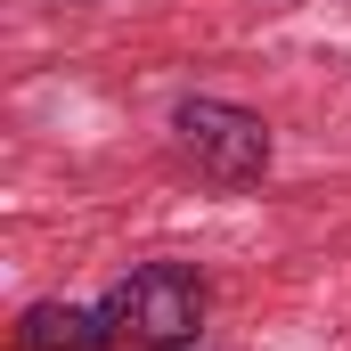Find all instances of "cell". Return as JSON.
<instances>
[{"instance_id":"1","label":"cell","mask_w":351,"mask_h":351,"mask_svg":"<svg viewBox=\"0 0 351 351\" xmlns=\"http://www.w3.org/2000/svg\"><path fill=\"white\" fill-rule=\"evenodd\" d=\"M98 311H106L114 351H172V343H196L204 335L213 286H204V269H188V262H139L131 278L106 286Z\"/></svg>"},{"instance_id":"3","label":"cell","mask_w":351,"mask_h":351,"mask_svg":"<svg viewBox=\"0 0 351 351\" xmlns=\"http://www.w3.org/2000/svg\"><path fill=\"white\" fill-rule=\"evenodd\" d=\"M106 311H82V302H33L16 319V351H106Z\"/></svg>"},{"instance_id":"2","label":"cell","mask_w":351,"mask_h":351,"mask_svg":"<svg viewBox=\"0 0 351 351\" xmlns=\"http://www.w3.org/2000/svg\"><path fill=\"white\" fill-rule=\"evenodd\" d=\"M172 139H180V156L196 164V180H213V188H254L269 172V156H278L269 123L254 106H237V98H180Z\"/></svg>"},{"instance_id":"4","label":"cell","mask_w":351,"mask_h":351,"mask_svg":"<svg viewBox=\"0 0 351 351\" xmlns=\"http://www.w3.org/2000/svg\"><path fill=\"white\" fill-rule=\"evenodd\" d=\"M172 351H196V343H172Z\"/></svg>"}]
</instances>
